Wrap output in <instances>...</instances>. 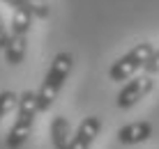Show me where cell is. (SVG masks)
<instances>
[{"instance_id": "obj_8", "label": "cell", "mask_w": 159, "mask_h": 149, "mask_svg": "<svg viewBox=\"0 0 159 149\" xmlns=\"http://www.w3.org/2000/svg\"><path fill=\"white\" fill-rule=\"evenodd\" d=\"M48 133H51L53 149H69V142H72V126H69V119L65 117V115H56V117L51 119Z\"/></svg>"}, {"instance_id": "obj_9", "label": "cell", "mask_w": 159, "mask_h": 149, "mask_svg": "<svg viewBox=\"0 0 159 149\" xmlns=\"http://www.w3.org/2000/svg\"><path fill=\"white\" fill-rule=\"evenodd\" d=\"M16 106H19V94L16 92H9V90L0 92V119L7 117Z\"/></svg>"}, {"instance_id": "obj_4", "label": "cell", "mask_w": 159, "mask_h": 149, "mask_svg": "<svg viewBox=\"0 0 159 149\" xmlns=\"http://www.w3.org/2000/svg\"><path fill=\"white\" fill-rule=\"evenodd\" d=\"M152 53H155V48H152L150 41L136 44L131 51H127L122 57H118L116 62L111 64V69H108V78H111L113 83H127L129 78L136 76V71H141L145 67V62L150 60Z\"/></svg>"}, {"instance_id": "obj_6", "label": "cell", "mask_w": 159, "mask_h": 149, "mask_svg": "<svg viewBox=\"0 0 159 149\" xmlns=\"http://www.w3.org/2000/svg\"><path fill=\"white\" fill-rule=\"evenodd\" d=\"M99 131H102V119L97 117V115L85 117L83 122L79 124V129L74 131L72 142H69V149H90L92 142H95L97 135H99Z\"/></svg>"}, {"instance_id": "obj_2", "label": "cell", "mask_w": 159, "mask_h": 149, "mask_svg": "<svg viewBox=\"0 0 159 149\" xmlns=\"http://www.w3.org/2000/svg\"><path fill=\"white\" fill-rule=\"evenodd\" d=\"M37 92L25 90L19 94V106H16V119L9 126L7 138H5V145L7 149H21L28 142V138L32 133V124L37 117Z\"/></svg>"}, {"instance_id": "obj_7", "label": "cell", "mask_w": 159, "mask_h": 149, "mask_svg": "<svg viewBox=\"0 0 159 149\" xmlns=\"http://www.w3.org/2000/svg\"><path fill=\"white\" fill-rule=\"evenodd\" d=\"M152 138V124L148 119H139V122H129L118 129V142L120 145H141V142Z\"/></svg>"}, {"instance_id": "obj_10", "label": "cell", "mask_w": 159, "mask_h": 149, "mask_svg": "<svg viewBox=\"0 0 159 149\" xmlns=\"http://www.w3.org/2000/svg\"><path fill=\"white\" fill-rule=\"evenodd\" d=\"M32 12H35V19H48V14H51V7H48L46 0H28Z\"/></svg>"}, {"instance_id": "obj_12", "label": "cell", "mask_w": 159, "mask_h": 149, "mask_svg": "<svg viewBox=\"0 0 159 149\" xmlns=\"http://www.w3.org/2000/svg\"><path fill=\"white\" fill-rule=\"evenodd\" d=\"M7 44H9V28L5 25L2 16H0V51H5V48H7Z\"/></svg>"}, {"instance_id": "obj_5", "label": "cell", "mask_w": 159, "mask_h": 149, "mask_svg": "<svg viewBox=\"0 0 159 149\" xmlns=\"http://www.w3.org/2000/svg\"><path fill=\"white\" fill-rule=\"evenodd\" d=\"M152 87H155V78H152V76H148V74L129 78V80L122 85V90L118 92V99H116L118 108H120V110L134 108L141 99H145L148 94H150Z\"/></svg>"}, {"instance_id": "obj_13", "label": "cell", "mask_w": 159, "mask_h": 149, "mask_svg": "<svg viewBox=\"0 0 159 149\" xmlns=\"http://www.w3.org/2000/svg\"><path fill=\"white\" fill-rule=\"evenodd\" d=\"M2 2H7L12 9H30V12H32V7H30L28 0H2ZM32 14H35V12H32Z\"/></svg>"}, {"instance_id": "obj_11", "label": "cell", "mask_w": 159, "mask_h": 149, "mask_svg": "<svg viewBox=\"0 0 159 149\" xmlns=\"http://www.w3.org/2000/svg\"><path fill=\"white\" fill-rule=\"evenodd\" d=\"M143 69H145L148 76H152V78H155V74H159V48H155V53L150 55V60L145 62Z\"/></svg>"}, {"instance_id": "obj_3", "label": "cell", "mask_w": 159, "mask_h": 149, "mask_svg": "<svg viewBox=\"0 0 159 149\" xmlns=\"http://www.w3.org/2000/svg\"><path fill=\"white\" fill-rule=\"evenodd\" d=\"M32 21H35V14L30 9H14L12 28H9V44L2 51L5 60L12 67H19L25 60V53H28V32L32 28Z\"/></svg>"}, {"instance_id": "obj_1", "label": "cell", "mask_w": 159, "mask_h": 149, "mask_svg": "<svg viewBox=\"0 0 159 149\" xmlns=\"http://www.w3.org/2000/svg\"><path fill=\"white\" fill-rule=\"evenodd\" d=\"M72 67H74V55L72 53L60 51L53 57L51 67L46 69V76H44L39 90H37V110L39 113H46V110L53 108L60 90L65 87V80L72 74Z\"/></svg>"}]
</instances>
